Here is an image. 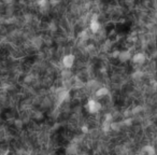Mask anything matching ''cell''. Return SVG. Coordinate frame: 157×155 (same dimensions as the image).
Instances as JSON below:
<instances>
[{
    "instance_id": "obj_6",
    "label": "cell",
    "mask_w": 157,
    "mask_h": 155,
    "mask_svg": "<svg viewBox=\"0 0 157 155\" xmlns=\"http://www.w3.org/2000/svg\"><path fill=\"white\" fill-rule=\"evenodd\" d=\"M131 58H132V56H131L130 51H121V52H120V56L117 59L122 63H126V62H128V60L131 59Z\"/></svg>"
},
{
    "instance_id": "obj_16",
    "label": "cell",
    "mask_w": 157,
    "mask_h": 155,
    "mask_svg": "<svg viewBox=\"0 0 157 155\" xmlns=\"http://www.w3.org/2000/svg\"><path fill=\"white\" fill-rule=\"evenodd\" d=\"M59 3V1H51L50 5H58Z\"/></svg>"
},
{
    "instance_id": "obj_8",
    "label": "cell",
    "mask_w": 157,
    "mask_h": 155,
    "mask_svg": "<svg viewBox=\"0 0 157 155\" xmlns=\"http://www.w3.org/2000/svg\"><path fill=\"white\" fill-rule=\"evenodd\" d=\"M123 123L122 122H115L113 121L111 123V130H113V132H120V130L122 129V127H123Z\"/></svg>"
},
{
    "instance_id": "obj_17",
    "label": "cell",
    "mask_w": 157,
    "mask_h": 155,
    "mask_svg": "<svg viewBox=\"0 0 157 155\" xmlns=\"http://www.w3.org/2000/svg\"><path fill=\"white\" fill-rule=\"evenodd\" d=\"M137 155H145V154H144V153L141 151V152H140V153H138V154H137Z\"/></svg>"
},
{
    "instance_id": "obj_12",
    "label": "cell",
    "mask_w": 157,
    "mask_h": 155,
    "mask_svg": "<svg viewBox=\"0 0 157 155\" xmlns=\"http://www.w3.org/2000/svg\"><path fill=\"white\" fill-rule=\"evenodd\" d=\"M122 123H123L124 126H130L132 124V120L130 119V117H127V119H125L124 121H122Z\"/></svg>"
},
{
    "instance_id": "obj_11",
    "label": "cell",
    "mask_w": 157,
    "mask_h": 155,
    "mask_svg": "<svg viewBox=\"0 0 157 155\" xmlns=\"http://www.w3.org/2000/svg\"><path fill=\"white\" fill-rule=\"evenodd\" d=\"M37 5L41 8V9H44V8L48 7V5H50V2H48V0H40V1H37Z\"/></svg>"
},
{
    "instance_id": "obj_9",
    "label": "cell",
    "mask_w": 157,
    "mask_h": 155,
    "mask_svg": "<svg viewBox=\"0 0 157 155\" xmlns=\"http://www.w3.org/2000/svg\"><path fill=\"white\" fill-rule=\"evenodd\" d=\"M68 98H69V92L66 91V89H64V91H62L58 94V99H59V101H62V103L67 100Z\"/></svg>"
},
{
    "instance_id": "obj_10",
    "label": "cell",
    "mask_w": 157,
    "mask_h": 155,
    "mask_svg": "<svg viewBox=\"0 0 157 155\" xmlns=\"http://www.w3.org/2000/svg\"><path fill=\"white\" fill-rule=\"evenodd\" d=\"M101 128H102V130L105 132H110V130H111V123H110V122H107V121H103L102 125H101Z\"/></svg>"
},
{
    "instance_id": "obj_5",
    "label": "cell",
    "mask_w": 157,
    "mask_h": 155,
    "mask_svg": "<svg viewBox=\"0 0 157 155\" xmlns=\"http://www.w3.org/2000/svg\"><path fill=\"white\" fill-rule=\"evenodd\" d=\"M109 95V89L107 88L105 86H101L99 87L98 89H96L95 92V96H96V98L98 99H100V98H105V96Z\"/></svg>"
},
{
    "instance_id": "obj_15",
    "label": "cell",
    "mask_w": 157,
    "mask_h": 155,
    "mask_svg": "<svg viewBox=\"0 0 157 155\" xmlns=\"http://www.w3.org/2000/svg\"><path fill=\"white\" fill-rule=\"evenodd\" d=\"M82 132H83V134H87V132H88V126H83V127H82Z\"/></svg>"
},
{
    "instance_id": "obj_7",
    "label": "cell",
    "mask_w": 157,
    "mask_h": 155,
    "mask_svg": "<svg viewBox=\"0 0 157 155\" xmlns=\"http://www.w3.org/2000/svg\"><path fill=\"white\" fill-rule=\"evenodd\" d=\"M142 152L145 155H156V149H155V146H151V144H148V146H143Z\"/></svg>"
},
{
    "instance_id": "obj_13",
    "label": "cell",
    "mask_w": 157,
    "mask_h": 155,
    "mask_svg": "<svg viewBox=\"0 0 157 155\" xmlns=\"http://www.w3.org/2000/svg\"><path fill=\"white\" fill-rule=\"evenodd\" d=\"M75 152H77V149H75V146H69V148L67 149V153H68V154H73V153H75Z\"/></svg>"
},
{
    "instance_id": "obj_1",
    "label": "cell",
    "mask_w": 157,
    "mask_h": 155,
    "mask_svg": "<svg viewBox=\"0 0 157 155\" xmlns=\"http://www.w3.org/2000/svg\"><path fill=\"white\" fill-rule=\"evenodd\" d=\"M86 110L91 114H96L101 110V103L95 99H89L86 103Z\"/></svg>"
},
{
    "instance_id": "obj_14",
    "label": "cell",
    "mask_w": 157,
    "mask_h": 155,
    "mask_svg": "<svg viewBox=\"0 0 157 155\" xmlns=\"http://www.w3.org/2000/svg\"><path fill=\"white\" fill-rule=\"evenodd\" d=\"M120 52H121V51H114V52L112 53V57H114V58H119Z\"/></svg>"
},
{
    "instance_id": "obj_2",
    "label": "cell",
    "mask_w": 157,
    "mask_h": 155,
    "mask_svg": "<svg viewBox=\"0 0 157 155\" xmlns=\"http://www.w3.org/2000/svg\"><path fill=\"white\" fill-rule=\"evenodd\" d=\"M75 63V56L73 54H67L62 57V67L67 70H70L71 68L73 67Z\"/></svg>"
},
{
    "instance_id": "obj_4",
    "label": "cell",
    "mask_w": 157,
    "mask_h": 155,
    "mask_svg": "<svg viewBox=\"0 0 157 155\" xmlns=\"http://www.w3.org/2000/svg\"><path fill=\"white\" fill-rule=\"evenodd\" d=\"M132 62L137 65H143L144 63L146 62V55L144 53H141V52H138L132 56Z\"/></svg>"
},
{
    "instance_id": "obj_3",
    "label": "cell",
    "mask_w": 157,
    "mask_h": 155,
    "mask_svg": "<svg viewBox=\"0 0 157 155\" xmlns=\"http://www.w3.org/2000/svg\"><path fill=\"white\" fill-rule=\"evenodd\" d=\"M89 29L93 34H97L99 32V30L101 29V25L98 21V15L97 14H94L93 17H91V21L89 23Z\"/></svg>"
}]
</instances>
